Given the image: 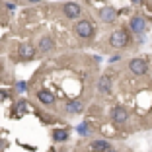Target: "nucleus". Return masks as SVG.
<instances>
[{
	"label": "nucleus",
	"instance_id": "18",
	"mask_svg": "<svg viewBox=\"0 0 152 152\" xmlns=\"http://www.w3.org/2000/svg\"><path fill=\"white\" fill-rule=\"evenodd\" d=\"M27 2H31V4H35V2H41V0H27Z\"/></svg>",
	"mask_w": 152,
	"mask_h": 152
},
{
	"label": "nucleus",
	"instance_id": "12",
	"mask_svg": "<svg viewBox=\"0 0 152 152\" xmlns=\"http://www.w3.org/2000/svg\"><path fill=\"white\" fill-rule=\"evenodd\" d=\"M92 150H98V152H103V150H109V142L107 140H94V142L90 144Z\"/></svg>",
	"mask_w": 152,
	"mask_h": 152
},
{
	"label": "nucleus",
	"instance_id": "6",
	"mask_svg": "<svg viewBox=\"0 0 152 152\" xmlns=\"http://www.w3.org/2000/svg\"><path fill=\"white\" fill-rule=\"evenodd\" d=\"M20 57L22 58H33L35 57V47L31 43H22L20 45Z\"/></svg>",
	"mask_w": 152,
	"mask_h": 152
},
{
	"label": "nucleus",
	"instance_id": "8",
	"mask_svg": "<svg viewBox=\"0 0 152 152\" xmlns=\"http://www.w3.org/2000/svg\"><path fill=\"white\" fill-rule=\"evenodd\" d=\"M99 18H102L103 22H113V20L117 18V10L111 8V6H107V8H103L102 12H99Z\"/></svg>",
	"mask_w": 152,
	"mask_h": 152
},
{
	"label": "nucleus",
	"instance_id": "4",
	"mask_svg": "<svg viewBox=\"0 0 152 152\" xmlns=\"http://www.w3.org/2000/svg\"><path fill=\"white\" fill-rule=\"evenodd\" d=\"M63 14L66 16V18H70V20H76L82 14V10H80V6L76 4V2H66V4L63 6Z\"/></svg>",
	"mask_w": 152,
	"mask_h": 152
},
{
	"label": "nucleus",
	"instance_id": "15",
	"mask_svg": "<svg viewBox=\"0 0 152 152\" xmlns=\"http://www.w3.org/2000/svg\"><path fill=\"white\" fill-rule=\"evenodd\" d=\"M78 131H80L82 134H86V133H88V125H86V123H84V125H80V127H78Z\"/></svg>",
	"mask_w": 152,
	"mask_h": 152
},
{
	"label": "nucleus",
	"instance_id": "3",
	"mask_svg": "<svg viewBox=\"0 0 152 152\" xmlns=\"http://www.w3.org/2000/svg\"><path fill=\"white\" fill-rule=\"evenodd\" d=\"M129 70L133 72V74H146L148 72V64L144 58H133L129 63Z\"/></svg>",
	"mask_w": 152,
	"mask_h": 152
},
{
	"label": "nucleus",
	"instance_id": "10",
	"mask_svg": "<svg viewBox=\"0 0 152 152\" xmlns=\"http://www.w3.org/2000/svg\"><path fill=\"white\" fill-rule=\"evenodd\" d=\"M98 88H99L102 94H107L109 90H111V78H109L107 74H103L102 78H99V82H98Z\"/></svg>",
	"mask_w": 152,
	"mask_h": 152
},
{
	"label": "nucleus",
	"instance_id": "17",
	"mask_svg": "<svg viewBox=\"0 0 152 152\" xmlns=\"http://www.w3.org/2000/svg\"><path fill=\"white\" fill-rule=\"evenodd\" d=\"M133 4H142V0H131Z\"/></svg>",
	"mask_w": 152,
	"mask_h": 152
},
{
	"label": "nucleus",
	"instance_id": "2",
	"mask_svg": "<svg viewBox=\"0 0 152 152\" xmlns=\"http://www.w3.org/2000/svg\"><path fill=\"white\" fill-rule=\"evenodd\" d=\"M74 29H76V35L84 37V39H88V37L94 35V26H92L88 20H80V22H76Z\"/></svg>",
	"mask_w": 152,
	"mask_h": 152
},
{
	"label": "nucleus",
	"instance_id": "14",
	"mask_svg": "<svg viewBox=\"0 0 152 152\" xmlns=\"http://www.w3.org/2000/svg\"><path fill=\"white\" fill-rule=\"evenodd\" d=\"M66 109H68L70 113H78V111L82 109V105H80V102H70V103L66 105Z\"/></svg>",
	"mask_w": 152,
	"mask_h": 152
},
{
	"label": "nucleus",
	"instance_id": "9",
	"mask_svg": "<svg viewBox=\"0 0 152 152\" xmlns=\"http://www.w3.org/2000/svg\"><path fill=\"white\" fill-rule=\"evenodd\" d=\"M37 99H39L41 103H45V105H53V103H55L53 94L47 92V90H39V92H37Z\"/></svg>",
	"mask_w": 152,
	"mask_h": 152
},
{
	"label": "nucleus",
	"instance_id": "5",
	"mask_svg": "<svg viewBox=\"0 0 152 152\" xmlns=\"http://www.w3.org/2000/svg\"><path fill=\"white\" fill-rule=\"evenodd\" d=\"M129 26H131V31H134V33H144L146 31V22H144L142 16H133Z\"/></svg>",
	"mask_w": 152,
	"mask_h": 152
},
{
	"label": "nucleus",
	"instance_id": "1",
	"mask_svg": "<svg viewBox=\"0 0 152 152\" xmlns=\"http://www.w3.org/2000/svg\"><path fill=\"white\" fill-rule=\"evenodd\" d=\"M109 45H111L113 49H123L129 45V33L125 29H115L109 37Z\"/></svg>",
	"mask_w": 152,
	"mask_h": 152
},
{
	"label": "nucleus",
	"instance_id": "13",
	"mask_svg": "<svg viewBox=\"0 0 152 152\" xmlns=\"http://www.w3.org/2000/svg\"><path fill=\"white\" fill-rule=\"evenodd\" d=\"M53 139H55V140H66V139H68V133H66V131L57 129V131L53 133Z\"/></svg>",
	"mask_w": 152,
	"mask_h": 152
},
{
	"label": "nucleus",
	"instance_id": "11",
	"mask_svg": "<svg viewBox=\"0 0 152 152\" xmlns=\"http://www.w3.org/2000/svg\"><path fill=\"white\" fill-rule=\"evenodd\" d=\"M53 49V39L51 37H41L39 39V51H43V53H47V51Z\"/></svg>",
	"mask_w": 152,
	"mask_h": 152
},
{
	"label": "nucleus",
	"instance_id": "7",
	"mask_svg": "<svg viewBox=\"0 0 152 152\" xmlns=\"http://www.w3.org/2000/svg\"><path fill=\"white\" fill-rule=\"evenodd\" d=\"M111 117H113V121H115L117 125H121V123H125V121H127V109L121 107V105H117V107L113 109Z\"/></svg>",
	"mask_w": 152,
	"mask_h": 152
},
{
	"label": "nucleus",
	"instance_id": "16",
	"mask_svg": "<svg viewBox=\"0 0 152 152\" xmlns=\"http://www.w3.org/2000/svg\"><path fill=\"white\" fill-rule=\"evenodd\" d=\"M18 90H20V92H26V82H20V84H18Z\"/></svg>",
	"mask_w": 152,
	"mask_h": 152
}]
</instances>
